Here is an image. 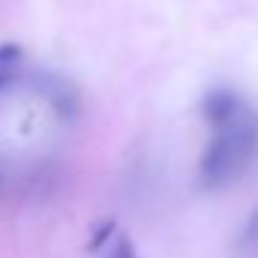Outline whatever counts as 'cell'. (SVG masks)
<instances>
[{
    "label": "cell",
    "mask_w": 258,
    "mask_h": 258,
    "mask_svg": "<svg viewBox=\"0 0 258 258\" xmlns=\"http://www.w3.org/2000/svg\"><path fill=\"white\" fill-rule=\"evenodd\" d=\"M108 258H138V252H135V243H132L129 237H120V240L111 246Z\"/></svg>",
    "instance_id": "5"
},
{
    "label": "cell",
    "mask_w": 258,
    "mask_h": 258,
    "mask_svg": "<svg viewBox=\"0 0 258 258\" xmlns=\"http://www.w3.org/2000/svg\"><path fill=\"white\" fill-rule=\"evenodd\" d=\"M21 60V48L15 42H3L0 45V66H18Z\"/></svg>",
    "instance_id": "4"
},
{
    "label": "cell",
    "mask_w": 258,
    "mask_h": 258,
    "mask_svg": "<svg viewBox=\"0 0 258 258\" xmlns=\"http://www.w3.org/2000/svg\"><path fill=\"white\" fill-rule=\"evenodd\" d=\"M258 156V111L243 108L231 123L213 129L201 159H198V180L207 189L231 186L237 177L249 171Z\"/></svg>",
    "instance_id": "1"
},
{
    "label": "cell",
    "mask_w": 258,
    "mask_h": 258,
    "mask_svg": "<svg viewBox=\"0 0 258 258\" xmlns=\"http://www.w3.org/2000/svg\"><path fill=\"white\" fill-rule=\"evenodd\" d=\"M45 96H48V102H51V108L57 111V114H63V117H72L75 114V108H78V93H75V87L66 81V78H48V87H45Z\"/></svg>",
    "instance_id": "3"
},
{
    "label": "cell",
    "mask_w": 258,
    "mask_h": 258,
    "mask_svg": "<svg viewBox=\"0 0 258 258\" xmlns=\"http://www.w3.org/2000/svg\"><path fill=\"white\" fill-rule=\"evenodd\" d=\"M15 75H18V66H0V90L9 87L15 81Z\"/></svg>",
    "instance_id": "7"
},
{
    "label": "cell",
    "mask_w": 258,
    "mask_h": 258,
    "mask_svg": "<svg viewBox=\"0 0 258 258\" xmlns=\"http://www.w3.org/2000/svg\"><path fill=\"white\" fill-rule=\"evenodd\" d=\"M243 108H246V99H243L237 90H231V87L207 90L204 99H201V117H204L207 126H213V129L231 123Z\"/></svg>",
    "instance_id": "2"
},
{
    "label": "cell",
    "mask_w": 258,
    "mask_h": 258,
    "mask_svg": "<svg viewBox=\"0 0 258 258\" xmlns=\"http://www.w3.org/2000/svg\"><path fill=\"white\" fill-rule=\"evenodd\" d=\"M111 231H114V222H105V228H99V231L93 234V240L87 243V249H90V252H93V249H99V246L111 237Z\"/></svg>",
    "instance_id": "6"
}]
</instances>
